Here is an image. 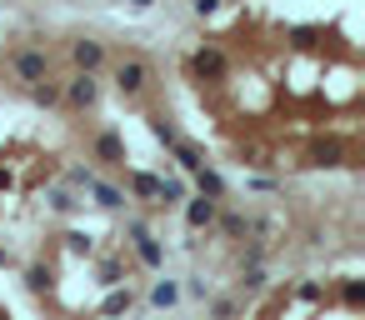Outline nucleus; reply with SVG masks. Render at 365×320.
Returning a JSON list of instances; mask_svg holds the SVG:
<instances>
[{
	"mask_svg": "<svg viewBox=\"0 0 365 320\" xmlns=\"http://www.w3.org/2000/svg\"><path fill=\"white\" fill-rule=\"evenodd\" d=\"M180 195H185V185H180V180H161V205H175Z\"/></svg>",
	"mask_w": 365,
	"mask_h": 320,
	"instance_id": "dca6fc26",
	"label": "nucleus"
},
{
	"mask_svg": "<svg viewBox=\"0 0 365 320\" xmlns=\"http://www.w3.org/2000/svg\"><path fill=\"white\" fill-rule=\"evenodd\" d=\"M216 6H221V0H195V11H200V16H211Z\"/></svg>",
	"mask_w": 365,
	"mask_h": 320,
	"instance_id": "a211bd4d",
	"label": "nucleus"
},
{
	"mask_svg": "<svg viewBox=\"0 0 365 320\" xmlns=\"http://www.w3.org/2000/svg\"><path fill=\"white\" fill-rule=\"evenodd\" d=\"M155 6V0H130V11H150Z\"/></svg>",
	"mask_w": 365,
	"mask_h": 320,
	"instance_id": "6ab92c4d",
	"label": "nucleus"
},
{
	"mask_svg": "<svg viewBox=\"0 0 365 320\" xmlns=\"http://www.w3.org/2000/svg\"><path fill=\"white\" fill-rule=\"evenodd\" d=\"M171 150H175V160H180V166H185V171H200V150H195V145H185V140H175Z\"/></svg>",
	"mask_w": 365,
	"mask_h": 320,
	"instance_id": "ddd939ff",
	"label": "nucleus"
},
{
	"mask_svg": "<svg viewBox=\"0 0 365 320\" xmlns=\"http://www.w3.org/2000/svg\"><path fill=\"white\" fill-rule=\"evenodd\" d=\"M150 130H155V140H161V145H175V140H180V135H175L166 121H150Z\"/></svg>",
	"mask_w": 365,
	"mask_h": 320,
	"instance_id": "f3484780",
	"label": "nucleus"
},
{
	"mask_svg": "<svg viewBox=\"0 0 365 320\" xmlns=\"http://www.w3.org/2000/svg\"><path fill=\"white\" fill-rule=\"evenodd\" d=\"M11 66H16V75H20V80H30V85H40V80H45V70H50L45 50H20Z\"/></svg>",
	"mask_w": 365,
	"mask_h": 320,
	"instance_id": "f03ea898",
	"label": "nucleus"
},
{
	"mask_svg": "<svg viewBox=\"0 0 365 320\" xmlns=\"http://www.w3.org/2000/svg\"><path fill=\"white\" fill-rule=\"evenodd\" d=\"M185 221H190V230H205L216 221V200L211 195H200V200H190V210H185Z\"/></svg>",
	"mask_w": 365,
	"mask_h": 320,
	"instance_id": "0eeeda50",
	"label": "nucleus"
},
{
	"mask_svg": "<svg viewBox=\"0 0 365 320\" xmlns=\"http://www.w3.org/2000/svg\"><path fill=\"white\" fill-rule=\"evenodd\" d=\"M70 56H75V66H80V70H95L100 61H106V50H100V40H75V45H70Z\"/></svg>",
	"mask_w": 365,
	"mask_h": 320,
	"instance_id": "423d86ee",
	"label": "nucleus"
},
{
	"mask_svg": "<svg viewBox=\"0 0 365 320\" xmlns=\"http://www.w3.org/2000/svg\"><path fill=\"white\" fill-rule=\"evenodd\" d=\"M145 80H150L145 61H120V66H116V90H120V95H140Z\"/></svg>",
	"mask_w": 365,
	"mask_h": 320,
	"instance_id": "f257e3e1",
	"label": "nucleus"
},
{
	"mask_svg": "<svg viewBox=\"0 0 365 320\" xmlns=\"http://www.w3.org/2000/svg\"><path fill=\"white\" fill-rule=\"evenodd\" d=\"M175 300H180V290H175L171 281H161V285L150 290V305H161V310H166V305H175Z\"/></svg>",
	"mask_w": 365,
	"mask_h": 320,
	"instance_id": "4468645a",
	"label": "nucleus"
},
{
	"mask_svg": "<svg viewBox=\"0 0 365 320\" xmlns=\"http://www.w3.org/2000/svg\"><path fill=\"white\" fill-rule=\"evenodd\" d=\"M95 155L111 160V166H125V145H120V135H100V140H95Z\"/></svg>",
	"mask_w": 365,
	"mask_h": 320,
	"instance_id": "6e6552de",
	"label": "nucleus"
},
{
	"mask_svg": "<svg viewBox=\"0 0 365 320\" xmlns=\"http://www.w3.org/2000/svg\"><path fill=\"white\" fill-rule=\"evenodd\" d=\"M130 310V290H111L106 305H100V315H125Z\"/></svg>",
	"mask_w": 365,
	"mask_h": 320,
	"instance_id": "f8f14e48",
	"label": "nucleus"
},
{
	"mask_svg": "<svg viewBox=\"0 0 365 320\" xmlns=\"http://www.w3.org/2000/svg\"><path fill=\"white\" fill-rule=\"evenodd\" d=\"M85 190L95 195V205H106V210H116V205H125V195H120L116 185H106V180H90Z\"/></svg>",
	"mask_w": 365,
	"mask_h": 320,
	"instance_id": "9d476101",
	"label": "nucleus"
},
{
	"mask_svg": "<svg viewBox=\"0 0 365 320\" xmlns=\"http://www.w3.org/2000/svg\"><path fill=\"white\" fill-rule=\"evenodd\" d=\"M95 95H100L95 75H90V70H80V75L70 80V105H80V111H85V105H95Z\"/></svg>",
	"mask_w": 365,
	"mask_h": 320,
	"instance_id": "39448f33",
	"label": "nucleus"
},
{
	"mask_svg": "<svg viewBox=\"0 0 365 320\" xmlns=\"http://www.w3.org/2000/svg\"><path fill=\"white\" fill-rule=\"evenodd\" d=\"M316 166H340V145H316Z\"/></svg>",
	"mask_w": 365,
	"mask_h": 320,
	"instance_id": "2eb2a0df",
	"label": "nucleus"
},
{
	"mask_svg": "<svg viewBox=\"0 0 365 320\" xmlns=\"http://www.w3.org/2000/svg\"><path fill=\"white\" fill-rule=\"evenodd\" d=\"M130 235H135V250H140V260H145V265H161V260H166V255H161V245H155V235H150L140 221H130Z\"/></svg>",
	"mask_w": 365,
	"mask_h": 320,
	"instance_id": "20e7f679",
	"label": "nucleus"
},
{
	"mask_svg": "<svg viewBox=\"0 0 365 320\" xmlns=\"http://www.w3.org/2000/svg\"><path fill=\"white\" fill-rule=\"evenodd\" d=\"M195 185H200V195H211V200L225 190V185H221V176H216V171H205V166L195 171Z\"/></svg>",
	"mask_w": 365,
	"mask_h": 320,
	"instance_id": "9b49d317",
	"label": "nucleus"
},
{
	"mask_svg": "<svg viewBox=\"0 0 365 320\" xmlns=\"http://www.w3.org/2000/svg\"><path fill=\"white\" fill-rule=\"evenodd\" d=\"M130 190L140 195V200H150V205H161V180H155V176H130Z\"/></svg>",
	"mask_w": 365,
	"mask_h": 320,
	"instance_id": "1a4fd4ad",
	"label": "nucleus"
},
{
	"mask_svg": "<svg viewBox=\"0 0 365 320\" xmlns=\"http://www.w3.org/2000/svg\"><path fill=\"white\" fill-rule=\"evenodd\" d=\"M195 75L200 80H221L225 75V56L221 50H195Z\"/></svg>",
	"mask_w": 365,
	"mask_h": 320,
	"instance_id": "7ed1b4c3",
	"label": "nucleus"
}]
</instances>
